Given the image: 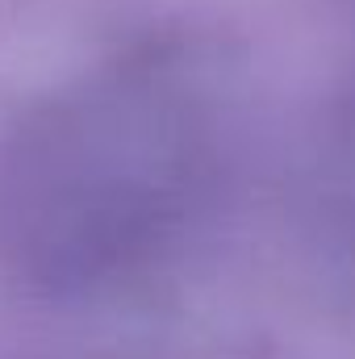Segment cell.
I'll list each match as a JSON object with an SVG mask.
<instances>
[{
  "instance_id": "obj_1",
  "label": "cell",
  "mask_w": 355,
  "mask_h": 359,
  "mask_svg": "<svg viewBox=\"0 0 355 359\" xmlns=\"http://www.w3.org/2000/svg\"><path fill=\"white\" fill-rule=\"evenodd\" d=\"M217 121L163 55L46 96L0 151V238L34 268H80L168 230L213 172Z\"/></svg>"
}]
</instances>
